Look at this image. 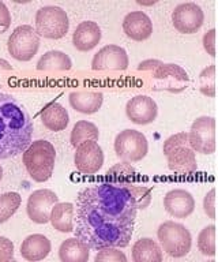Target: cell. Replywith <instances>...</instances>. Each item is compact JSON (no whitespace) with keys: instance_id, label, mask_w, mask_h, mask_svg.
I'll use <instances>...</instances> for the list:
<instances>
[{"instance_id":"cell-26","label":"cell","mask_w":218,"mask_h":262,"mask_svg":"<svg viewBox=\"0 0 218 262\" xmlns=\"http://www.w3.org/2000/svg\"><path fill=\"white\" fill-rule=\"evenodd\" d=\"M72 67L71 59L62 51H50L37 61L38 71H68Z\"/></svg>"},{"instance_id":"cell-27","label":"cell","mask_w":218,"mask_h":262,"mask_svg":"<svg viewBox=\"0 0 218 262\" xmlns=\"http://www.w3.org/2000/svg\"><path fill=\"white\" fill-rule=\"evenodd\" d=\"M100 137L99 127L94 123L87 122V120H79L75 123L71 131V145L77 147L82 142L86 141H97Z\"/></svg>"},{"instance_id":"cell-5","label":"cell","mask_w":218,"mask_h":262,"mask_svg":"<svg viewBox=\"0 0 218 262\" xmlns=\"http://www.w3.org/2000/svg\"><path fill=\"white\" fill-rule=\"evenodd\" d=\"M157 236L165 253L173 258L185 257L191 250L192 237L183 224L165 221L158 227Z\"/></svg>"},{"instance_id":"cell-22","label":"cell","mask_w":218,"mask_h":262,"mask_svg":"<svg viewBox=\"0 0 218 262\" xmlns=\"http://www.w3.org/2000/svg\"><path fill=\"white\" fill-rule=\"evenodd\" d=\"M50 221L59 232H72L75 224V208L71 202H58L50 214Z\"/></svg>"},{"instance_id":"cell-21","label":"cell","mask_w":218,"mask_h":262,"mask_svg":"<svg viewBox=\"0 0 218 262\" xmlns=\"http://www.w3.org/2000/svg\"><path fill=\"white\" fill-rule=\"evenodd\" d=\"M51 251L50 239L41 233L30 235L22 242L21 255L26 261H41Z\"/></svg>"},{"instance_id":"cell-7","label":"cell","mask_w":218,"mask_h":262,"mask_svg":"<svg viewBox=\"0 0 218 262\" xmlns=\"http://www.w3.org/2000/svg\"><path fill=\"white\" fill-rule=\"evenodd\" d=\"M40 48V36L29 25L18 26L9 38L7 49L10 55L19 61H29Z\"/></svg>"},{"instance_id":"cell-37","label":"cell","mask_w":218,"mask_h":262,"mask_svg":"<svg viewBox=\"0 0 218 262\" xmlns=\"http://www.w3.org/2000/svg\"><path fill=\"white\" fill-rule=\"evenodd\" d=\"M14 69L13 66L10 64L9 61L5 60V59H0V88L5 85L6 74L13 73Z\"/></svg>"},{"instance_id":"cell-14","label":"cell","mask_w":218,"mask_h":262,"mask_svg":"<svg viewBox=\"0 0 218 262\" xmlns=\"http://www.w3.org/2000/svg\"><path fill=\"white\" fill-rule=\"evenodd\" d=\"M128 67V55L119 45H105L91 60L94 71H123Z\"/></svg>"},{"instance_id":"cell-32","label":"cell","mask_w":218,"mask_h":262,"mask_svg":"<svg viewBox=\"0 0 218 262\" xmlns=\"http://www.w3.org/2000/svg\"><path fill=\"white\" fill-rule=\"evenodd\" d=\"M185 145H189L188 142V133H177V134L169 137L166 141L164 142V147H162V151L164 155H169L173 149L180 146H185Z\"/></svg>"},{"instance_id":"cell-38","label":"cell","mask_w":218,"mask_h":262,"mask_svg":"<svg viewBox=\"0 0 218 262\" xmlns=\"http://www.w3.org/2000/svg\"><path fill=\"white\" fill-rule=\"evenodd\" d=\"M161 64H162V63L158 60H144L138 66V70H139V71H154V70L158 69Z\"/></svg>"},{"instance_id":"cell-19","label":"cell","mask_w":218,"mask_h":262,"mask_svg":"<svg viewBox=\"0 0 218 262\" xmlns=\"http://www.w3.org/2000/svg\"><path fill=\"white\" fill-rule=\"evenodd\" d=\"M101 29L93 20H85L77 26L72 34V44L81 52H87L95 48L101 41Z\"/></svg>"},{"instance_id":"cell-6","label":"cell","mask_w":218,"mask_h":262,"mask_svg":"<svg viewBox=\"0 0 218 262\" xmlns=\"http://www.w3.org/2000/svg\"><path fill=\"white\" fill-rule=\"evenodd\" d=\"M68 28L70 22L67 12L58 6H45L36 14V32L38 36L59 40L66 36Z\"/></svg>"},{"instance_id":"cell-3","label":"cell","mask_w":218,"mask_h":262,"mask_svg":"<svg viewBox=\"0 0 218 262\" xmlns=\"http://www.w3.org/2000/svg\"><path fill=\"white\" fill-rule=\"evenodd\" d=\"M56 150L54 145L45 139H38L29 145L23 151L22 161L25 164L26 171L34 182H46L55 169Z\"/></svg>"},{"instance_id":"cell-31","label":"cell","mask_w":218,"mask_h":262,"mask_svg":"<svg viewBox=\"0 0 218 262\" xmlns=\"http://www.w3.org/2000/svg\"><path fill=\"white\" fill-rule=\"evenodd\" d=\"M95 262H126L127 257L117 247H103L94 258Z\"/></svg>"},{"instance_id":"cell-10","label":"cell","mask_w":218,"mask_h":262,"mask_svg":"<svg viewBox=\"0 0 218 262\" xmlns=\"http://www.w3.org/2000/svg\"><path fill=\"white\" fill-rule=\"evenodd\" d=\"M189 146L202 155H211L215 150V119L210 116L198 118L188 133Z\"/></svg>"},{"instance_id":"cell-25","label":"cell","mask_w":218,"mask_h":262,"mask_svg":"<svg viewBox=\"0 0 218 262\" xmlns=\"http://www.w3.org/2000/svg\"><path fill=\"white\" fill-rule=\"evenodd\" d=\"M132 259L135 262H161L162 250L156 241L142 237L132 246Z\"/></svg>"},{"instance_id":"cell-18","label":"cell","mask_w":218,"mask_h":262,"mask_svg":"<svg viewBox=\"0 0 218 262\" xmlns=\"http://www.w3.org/2000/svg\"><path fill=\"white\" fill-rule=\"evenodd\" d=\"M123 30L128 38L144 41L152 36L153 22L143 11L130 12L123 20Z\"/></svg>"},{"instance_id":"cell-9","label":"cell","mask_w":218,"mask_h":262,"mask_svg":"<svg viewBox=\"0 0 218 262\" xmlns=\"http://www.w3.org/2000/svg\"><path fill=\"white\" fill-rule=\"evenodd\" d=\"M189 77L184 69L177 64H162L153 71L152 86L157 92L181 93L187 89Z\"/></svg>"},{"instance_id":"cell-34","label":"cell","mask_w":218,"mask_h":262,"mask_svg":"<svg viewBox=\"0 0 218 262\" xmlns=\"http://www.w3.org/2000/svg\"><path fill=\"white\" fill-rule=\"evenodd\" d=\"M203 210L209 219H211V220L215 219V188H211L206 194L205 200H203Z\"/></svg>"},{"instance_id":"cell-20","label":"cell","mask_w":218,"mask_h":262,"mask_svg":"<svg viewBox=\"0 0 218 262\" xmlns=\"http://www.w3.org/2000/svg\"><path fill=\"white\" fill-rule=\"evenodd\" d=\"M70 104L75 111L81 114H94L101 108L104 96L101 92H87V90H77L70 93Z\"/></svg>"},{"instance_id":"cell-17","label":"cell","mask_w":218,"mask_h":262,"mask_svg":"<svg viewBox=\"0 0 218 262\" xmlns=\"http://www.w3.org/2000/svg\"><path fill=\"white\" fill-rule=\"evenodd\" d=\"M166 159L168 168L177 175H192L198 171L197 156L189 145L173 149L166 155Z\"/></svg>"},{"instance_id":"cell-28","label":"cell","mask_w":218,"mask_h":262,"mask_svg":"<svg viewBox=\"0 0 218 262\" xmlns=\"http://www.w3.org/2000/svg\"><path fill=\"white\" fill-rule=\"evenodd\" d=\"M21 202L22 196L18 192H6L0 195V224L15 214Z\"/></svg>"},{"instance_id":"cell-12","label":"cell","mask_w":218,"mask_h":262,"mask_svg":"<svg viewBox=\"0 0 218 262\" xmlns=\"http://www.w3.org/2000/svg\"><path fill=\"white\" fill-rule=\"evenodd\" d=\"M203 11L197 3H181L172 12L173 26L183 34L197 33L203 25Z\"/></svg>"},{"instance_id":"cell-1","label":"cell","mask_w":218,"mask_h":262,"mask_svg":"<svg viewBox=\"0 0 218 262\" xmlns=\"http://www.w3.org/2000/svg\"><path fill=\"white\" fill-rule=\"evenodd\" d=\"M135 201L124 187L101 182L81 190L77 196L75 236L90 249H124L130 245L136 219Z\"/></svg>"},{"instance_id":"cell-33","label":"cell","mask_w":218,"mask_h":262,"mask_svg":"<svg viewBox=\"0 0 218 262\" xmlns=\"http://www.w3.org/2000/svg\"><path fill=\"white\" fill-rule=\"evenodd\" d=\"M14 259V243L9 237L0 236V262H9Z\"/></svg>"},{"instance_id":"cell-4","label":"cell","mask_w":218,"mask_h":262,"mask_svg":"<svg viewBox=\"0 0 218 262\" xmlns=\"http://www.w3.org/2000/svg\"><path fill=\"white\" fill-rule=\"evenodd\" d=\"M109 182L119 184L130 192L132 200L135 201L138 209H146L152 202V188L142 183H136V171L128 161L115 164L107 172Z\"/></svg>"},{"instance_id":"cell-24","label":"cell","mask_w":218,"mask_h":262,"mask_svg":"<svg viewBox=\"0 0 218 262\" xmlns=\"http://www.w3.org/2000/svg\"><path fill=\"white\" fill-rule=\"evenodd\" d=\"M90 255V247L78 237H70L59 247V257L63 262H86Z\"/></svg>"},{"instance_id":"cell-13","label":"cell","mask_w":218,"mask_h":262,"mask_svg":"<svg viewBox=\"0 0 218 262\" xmlns=\"http://www.w3.org/2000/svg\"><path fill=\"white\" fill-rule=\"evenodd\" d=\"M75 167L81 173L93 175L101 169L104 164V151L95 141H86L77 146L74 156Z\"/></svg>"},{"instance_id":"cell-16","label":"cell","mask_w":218,"mask_h":262,"mask_svg":"<svg viewBox=\"0 0 218 262\" xmlns=\"http://www.w3.org/2000/svg\"><path fill=\"white\" fill-rule=\"evenodd\" d=\"M164 208L171 216L185 219L195 210V200L187 190L175 188L164 196Z\"/></svg>"},{"instance_id":"cell-2","label":"cell","mask_w":218,"mask_h":262,"mask_svg":"<svg viewBox=\"0 0 218 262\" xmlns=\"http://www.w3.org/2000/svg\"><path fill=\"white\" fill-rule=\"evenodd\" d=\"M33 137V122L28 111L11 94L0 93V160L21 155Z\"/></svg>"},{"instance_id":"cell-35","label":"cell","mask_w":218,"mask_h":262,"mask_svg":"<svg viewBox=\"0 0 218 262\" xmlns=\"http://www.w3.org/2000/svg\"><path fill=\"white\" fill-rule=\"evenodd\" d=\"M203 48L210 56H215V29H210L203 36Z\"/></svg>"},{"instance_id":"cell-36","label":"cell","mask_w":218,"mask_h":262,"mask_svg":"<svg viewBox=\"0 0 218 262\" xmlns=\"http://www.w3.org/2000/svg\"><path fill=\"white\" fill-rule=\"evenodd\" d=\"M11 25V15L7 6L3 2H0V34L5 33Z\"/></svg>"},{"instance_id":"cell-8","label":"cell","mask_w":218,"mask_h":262,"mask_svg":"<svg viewBox=\"0 0 218 262\" xmlns=\"http://www.w3.org/2000/svg\"><path fill=\"white\" fill-rule=\"evenodd\" d=\"M149 150L148 139L140 131L124 130L116 135L115 151L117 157L128 163H136L146 157Z\"/></svg>"},{"instance_id":"cell-23","label":"cell","mask_w":218,"mask_h":262,"mask_svg":"<svg viewBox=\"0 0 218 262\" xmlns=\"http://www.w3.org/2000/svg\"><path fill=\"white\" fill-rule=\"evenodd\" d=\"M42 124L51 131H62L68 126V112L59 102H50L41 111Z\"/></svg>"},{"instance_id":"cell-30","label":"cell","mask_w":218,"mask_h":262,"mask_svg":"<svg viewBox=\"0 0 218 262\" xmlns=\"http://www.w3.org/2000/svg\"><path fill=\"white\" fill-rule=\"evenodd\" d=\"M199 90L207 97L215 96V66L206 67L199 75Z\"/></svg>"},{"instance_id":"cell-39","label":"cell","mask_w":218,"mask_h":262,"mask_svg":"<svg viewBox=\"0 0 218 262\" xmlns=\"http://www.w3.org/2000/svg\"><path fill=\"white\" fill-rule=\"evenodd\" d=\"M2 178H3V168L0 165V180H2Z\"/></svg>"},{"instance_id":"cell-11","label":"cell","mask_w":218,"mask_h":262,"mask_svg":"<svg viewBox=\"0 0 218 262\" xmlns=\"http://www.w3.org/2000/svg\"><path fill=\"white\" fill-rule=\"evenodd\" d=\"M58 202L59 196L52 190H48V188L36 190L28 200V205H26L28 216L33 223L45 224L50 221L51 210Z\"/></svg>"},{"instance_id":"cell-29","label":"cell","mask_w":218,"mask_h":262,"mask_svg":"<svg viewBox=\"0 0 218 262\" xmlns=\"http://www.w3.org/2000/svg\"><path fill=\"white\" fill-rule=\"evenodd\" d=\"M198 249L206 257L215 255V225H207L199 232Z\"/></svg>"},{"instance_id":"cell-15","label":"cell","mask_w":218,"mask_h":262,"mask_svg":"<svg viewBox=\"0 0 218 262\" xmlns=\"http://www.w3.org/2000/svg\"><path fill=\"white\" fill-rule=\"evenodd\" d=\"M126 114L132 123L142 126V124H149L156 120L158 115V106L153 98L140 94L127 102Z\"/></svg>"}]
</instances>
